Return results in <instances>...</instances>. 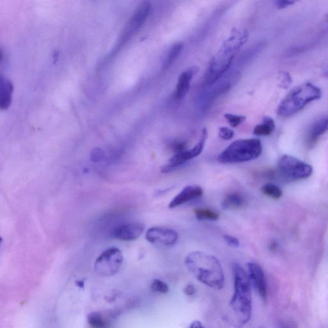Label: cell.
<instances>
[{"mask_svg":"<svg viewBox=\"0 0 328 328\" xmlns=\"http://www.w3.org/2000/svg\"><path fill=\"white\" fill-rule=\"evenodd\" d=\"M234 293L230 301L238 326L247 324L252 315V285L244 269L238 264L233 266Z\"/></svg>","mask_w":328,"mask_h":328,"instance_id":"3957f363","label":"cell"},{"mask_svg":"<svg viewBox=\"0 0 328 328\" xmlns=\"http://www.w3.org/2000/svg\"><path fill=\"white\" fill-rule=\"evenodd\" d=\"M207 138V130L206 128H203L201 133L200 140L197 143L196 146H194L191 149H185L184 151L177 153L174 156L170 159V162H169L168 165L162 169V170H161L162 172L167 173L170 172L172 169L181 166L182 164L187 162V161L200 155L203 152Z\"/></svg>","mask_w":328,"mask_h":328,"instance_id":"30bf717a","label":"cell"},{"mask_svg":"<svg viewBox=\"0 0 328 328\" xmlns=\"http://www.w3.org/2000/svg\"><path fill=\"white\" fill-rule=\"evenodd\" d=\"M262 153L259 139H239L229 144L218 156V160L225 164L245 162L259 158Z\"/></svg>","mask_w":328,"mask_h":328,"instance_id":"5b68a950","label":"cell"},{"mask_svg":"<svg viewBox=\"0 0 328 328\" xmlns=\"http://www.w3.org/2000/svg\"><path fill=\"white\" fill-rule=\"evenodd\" d=\"M218 134L222 139L225 140H228L232 139L233 137L234 132L233 130H231L230 128L228 127H221L219 129V132H218Z\"/></svg>","mask_w":328,"mask_h":328,"instance_id":"4316f807","label":"cell"},{"mask_svg":"<svg viewBox=\"0 0 328 328\" xmlns=\"http://www.w3.org/2000/svg\"><path fill=\"white\" fill-rule=\"evenodd\" d=\"M248 276L251 285L254 288L255 291L264 303L268 302V284L266 276L261 267L253 262L248 264Z\"/></svg>","mask_w":328,"mask_h":328,"instance_id":"8fae6325","label":"cell"},{"mask_svg":"<svg viewBox=\"0 0 328 328\" xmlns=\"http://www.w3.org/2000/svg\"><path fill=\"white\" fill-rule=\"evenodd\" d=\"M190 327L192 328H201L204 327L202 323L200 321L196 320L194 321L193 322L191 323V324L190 325Z\"/></svg>","mask_w":328,"mask_h":328,"instance_id":"4dcf8cb0","label":"cell"},{"mask_svg":"<svg viewBox=\"0 0 328 328\" xmlns=\"http://www.w3.org/2000/svg\"><path fill=\"white\" fill-rule=\"evenodd\" d=\"M113 317L112 313L105 314L100 311H95L89 314L88 321L89 324L93 327H107L111 325V320Z\"/></svg>","mask_w":328,"mask_h":328,"instance_id":"ac0fdd59","label":"cell"},{"mask_svg":"<svg viewBox=\"0 0 328 328\" xmlns=\"http://www.w3.org/2000/svg\"><path fill=\"white\" fill-rule=\"evenodd\" d=\"M123 261L121 251L118 248H110L98 257L95 264V270L98 275L109 277L118 273Z\"/></svg>","mask_w":328,"mask_h":328,"instance_id":"ba28073f","label":"cell"},{"mask_svg":"<svg viewBox=\"0 0 328 328\" xmlns=\"http://www.w3.org/2000/svg\"><path fill=\"white\" fill-rule=\"evenodd\" d=\"M2 58H3V54H2V51L0 50V62H1Z\"/></svg>","mask_w":328,"mask_h":328,"instance_id":"e575fe53","label":"cell"},{"mask_svg":"<svg viewBox=\"0 0 328 328\" xmlns=\"http://www.w3.org/2000/svg\"><path fill=\"white\" fill-rule=\"evenodd\" d=\"M198 70V68L196 67H192L186 70V71L182 72L180 75L177 87H176L175 93L176 99L179 101L184 99L187 93L189 92L192 79Z\"/></svg>","mask_w":328,"mask_h":328,"instance_id":"9a60e30c","label":"cell"},{"mask_svg":"<svg viewBox=\"0 0 328 328\" xmlns=\"http://www.w3.org/2000/svg\"><path fill=\"white\" fill-rule=\"evenodd\" d=\"M53 60L54 62H57L58 58V56H59V53L58 52V51H55L53 53Z\"/></svg>","mask_w":328,"mask_h":328,"instance_id":"d6a6232c","label":"cell"},{"mask_svg":"<svg viewBox=\"0 0 328 328\" xmlns=\"http://www.w3.org/2000/svg\"><path fill=\"white\" fill-rule=\"evenodd\" d=\"M2 240H3V239H2V238L1 237V236H0V244H1V243H2Z\"/></svg>","mask_w":328,"mask_h":328,"instance_id":"d590c367","label":"cell"},{"mask_svg":"<svg viewBox=\"0 0 328 328\" xmlns=\"http://www.w3.org/2000/svg\"><path fill=\"white\" fill-rule=\"evenodd\" d=\"M277 243H276L275 242H271L270 245H269V248H270V250L271 251H275L276 249H277Z\"/></svg>","mask_w":328,"mask_h":328,"instance_id":"1f68e13d","label":"cell"},{"mask_svg":"<svg viewBox=\"0 0 328 328\" xmlns=\"http://www.w3.org/2000/svg\"><path fill=\"white\" fill-rule=\"evenodd\" d=\"M238 72L224 74L221 78L206 89L198 100L199 107L203 109H208L218 98L228 92L238 81Z\"/></svg>","mask_w":328,"mask_h":328,"instance_id":"52a82bcc","label":"cell"},{"mask_svg":"<svg viewBox=\"0 0 328 328\" xmlns=\"http://www.w3.org/2000/svg\"><path fill=\"white\" fill-rule=\"evenodd\" d=\"M300 0H276V8L278 9H284L288 7L293 6Z\"/></svg>","mask_w":328,"mask_h":328,"instance_id":"83f0119b","label":"cell"},{"mask_svg":"<svg viewBox=\"0 0 328 328\" xmlns=\"http://www.w3.org/2000/svg\"><path fill=\"white\" fill-rule=\"evenodd\" d=\"M203 194V190L198 186H189L185 187L180 193L171 201L169 208H175L192 200L200 198Z\"/></svg>","mask_w":328,"mask_h":328,"instance_id":"5bb4252c","label":"cell"},{"mask_svg":"<svg viewBox=\"0 0 328 328\" xmlns=\"http://www.w3.org/2000/svg\"><path fill=\"white\" fill-rule=\"evenodd\" d=\"M14 86L9 79L0 76V110L5 111L10 107Z\"/></svg>","mask_w":328,"mask_h":328,"instance_id":"e0dca14e","label":"cell"},{"mask_svg":"<svg viewBox=\"0 0 328 328\" xmlns=\"http://www.w3.org/2000/svg\"><path fill=\"white\" fill-rule=\"evenodd\" d=\"M249 38L247 30H232L230 36L211 61L203 79V88L210 87L221 78L231 67L236 53Z\"/></svg>","mask_w":328,"mask_h":328,"instance_id":"6da1fadb","label":"cell"},{"mask_svg":"<svg viewBox=\"0 0 328 328\" xmlns=\"http://www.w3.org/2000/svg\"><path fill=\"white\" fill-rule=\"evenodd\" d=\"M151 289L153 292L160 293V294H167L170 290V287L167 283L158 279H155L152 282Z\"/></svg>","mask_w":328,"mask_h":328,"instance_id":"d4e9b609","label":"cell"},{"mask_svg":"<svg viewBox=\"0 0 328 328\" xmlns=\"http://www.w3.org/2000/svg\"><path fill=\"white\" fill-rule=\"evenodd\" d=\"M194 214L197 219L201 221H217L219 218L218 213L208 208H196L194 210Z\"/></svg>","mask_w":328,"mask_h":328,"instance_id":"44dd1931","label":"cell"},{"mask_svg":"<svg viewBox=\"0 0 328 328\" xmlns=\"http://www.w3.org/2000/svg\"><path fill=\"white\" fill-rule=\"evenodd\" d=\"M146 238L154 244L173 245L177 242L179 234L174 229L164 227H153L147 231Z\"/></svg>","mask_w":328,"mask_h":328,"instance_id":"7c38bea8","label":"cell"},{"mask_svg":"<svg viewBox=\"0 0 328 328\" xmlns=\"http://www.w3.org/2000/svg\"><path fill=\"white\" fill-rule=\"evenodd\" d=\"M144 229V224L141 222H129L117 227L114 231V235L119 240L132 241L139 238Z\"/></svg>","mask_w":328,"mask_h":328,"instance_id":"4fadbf2b","label":"cell"},{"mask_svg":"<svg viewBox=\"0 0 328 328\" xmlns=\"http://www.w3.org/2000/svg\"><path fill=\"white\" fill-rule=\"evenodd\" d=\"M223 237L227 243L231 247H238L239 245H240L238 239L235 236L230 235H224Z\"/></svg>","mask_w":328,"mask_h":328,"instance_id":"f1b7e54d","label":"cell"},{"mask_svg":"<svg viewBox=\"0 0 328 328\" xmlns=\"http://www.w3.org/2000/svg\"><path fill=\"white\" fill-rule=\"evenodd\" d=\"M278 170L283 179L288 181L308 179L313 172L310 164L288 154H284L279 159Z\"/></svg>","mask_w":328,"mask_h":328,"instance_id":"8992f818","label":"cell"},{"mask_svg":"<svg viewBox=\"0 0 328 328\" xmlns=\"http://www.w3.org/2000/svg\"><path fill=\"white\" fill-rule=\"evenodd\" d=\"M292 82V79L291 76H290V75L287 72L283 71L279 74L278 86L280 88L287 90L291 85Z\"/></svg>","mask_w":328,"mask_h":328,"instance_id":"484cf974","label":"cell"},{"mask_svg":"<svg viewBox=\"0 0 328 328\" xmlns=\"http://www.w3.org/2000/svg\"><path fill=\"white\" fill-rule=\"evenodd\" d=\"M322 92L318 87L306 82L290 91L283 98L278 108V114L283 118L293 116L301 111L307 105L319 100Z\"/></svg>","mask_w":328,"mask_h":328,"instance_id":"277c9868","label":"cell"},{"mask_svg":"<svg viewBox=\"0 0 328 328\" xmlns=\"http://www.w3.org/2000/svg\"><path fill=\"white\" fill-rule=\"evenodd\" d=\"M76 283L77 285H78V287H84V283L82 282L81 281H79V282H77Z\"/></svg>","mask_w":328,"mask_h":328,"instance_id":"836d02e7","label":"cell"},{"mask_svg":"<svg viewBox=\"0 0 328 328\" xmlns=\"http://www.w3.org/2000/svg\"><path fill=\"white\" fill-rule=\"evenodd\" d=\"M246 205V200L242 194L231 193L225 197L222 202V207L225 210L242 209Z\"/></svg>","mask_w":328,"mask_h":328,"instance_id":"d6986e66","label":"cell"},{"mask_svg":"<svg viewBox=\"0 0 328 328\" xmlns=\"http://www.w3.org/2000/svg\"><path fill=\"white\" fill-rule=\"evenodd\" d=\"M196 291L195 286L189 284L186 286L184 289V294L187 296H192L195 294Z\"/></svg>","mask_w":328,"mask_h":328,"instance_id":"f546056e","label":"cell"},{"mask_svg":"<svg viewBox=\"0 0 328 328\" xmlns=\"http://www.w3.org/2000/svg\"><path fill=\"white\" fill-rule=\"evenodd\" d=\"M150 9H151V5L147 2H142L138 7L130 20H129L128 24L126 25L115 51L119 50L121 47L123 46L141 28L146 22L147 18L148 17Z\"/></svg>","mask_w":328,"mask_h":328,"instance_id":"9c48e42d","label":"cell"},{"mask_svg":"<svg viewBox=\"0 0 328 328\" xmlns=\"http://www.w3.org/2000/svg\"><path fill=\"white\" fill-rule=\"evenodd\" d=\"M182 49L183 44L182 43L176 44L172 47L170 51V53L168 54V58H166L165 62H164L163 65V69H167L168 68L172 65L176 59L179 57L180 54L182 52Z\"/></svg>","mask_w":328,"mask_h":328,"instance_id":"603a6c76","label":"cell"},{"mask_svg":"<svg viewBox=\"0 0 328 328\" xmlns=\"http://www.w3.org/2000/svg\"><path fill=\"white\" fill-rule=\"evenodd\" d=\"M185 263L199 282L215 290L223 288L224 271L216 257L204 252H194L187 255Z\"/></svg>","mask_w":328,"mask_h":328,"instance_id":"7a4b0ae2","label":"cell"},{"mask_svg":"<svg viewBox=\"0 0 328 328\" xmlns=\"http://www.w3.org/2000/svg\"><path fill=\"white\" fill-rule=\"evenodd\" d=\"M328 119L326 116L318 119L311 126L306 137L307 146L312 147L321 135L327 132Z\"/></svg>","mask_w":328,"mask_h":328,"instance_id":"2e32d148","label":"cell"},{"mask_svg":"<svg viewBox=\"0 0 328 328\" xmlns=\"http://www.w3.org/2000/svg\"><path fill=\"white\" fill-rule=\"evenodd\" d=\"M224 117L232 128L238 127L243 122H244L246 119V117L244 116L233 114H224Z\"/></svg>","mask_w":328,"mask_h":328,"instance_id":"cb8c5ba5","label":"cell"},{"mask_svg":"<svg viewBox=\"0 0 328 328\" xmlns=\"http://www.w3.org/2000/svg\"><path fill=\"white\" fill-rule=\"evenodd\" d=\"M261 191L264 195L273 198L274 200H279V199L282 198L283 195L282 190L278 186H276L275 184H271V183L265 184L262 187Z\"/></svg>","mask_w":328,"mask_h":328,"instance_id":"7402d4cb","label":"cell"},{"mask_svg":"<svg viewBox=\"0 0 328 328\" xmlns=\"http://www.w3.org/2000/svg\"><path fill=\"white\" fill-rule=\"evenodd\" d=\"M276 128L275 121L273 118L266 117L261 123L255 126L254 135L257 136H268L274 132Z\"/></svg>","mask_w":328,"mask_h":328,"instance_id":"ffe728a7","label":"cell"}]
</instances>
